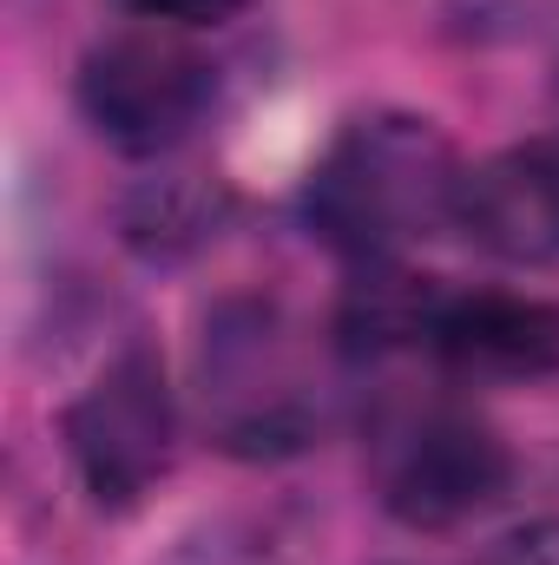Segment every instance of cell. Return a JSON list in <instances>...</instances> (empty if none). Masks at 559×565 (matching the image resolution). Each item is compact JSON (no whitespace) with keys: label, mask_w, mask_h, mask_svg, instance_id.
<instances>
[{"label":"cell","mask_w":559,"mask_h":565,"mask_svg":"<svg viewBox=\"0 0 559 565\" xmlns=\"http://www.w3.org/2000/svg\"><path fill=\"white\" fill-rule=\"evenodd\" d=\"M461 158L454 139L421 113H362L316 158L303 217L309 231L356 264H382L402 244L461 217Z\"/></svg>","instance_id":"obj_1"},{"label":"cell","mask_w":559,"mask_h":565,"mask_svg":"<svg viewBox=\"0 0 559 565\" xmlns=\"http://www.w3.org/2000/svg\"><path fill=\"white\" fill-rule=\"evenodd\" d=\"M66 447H73V467H80L86 493L113 513L139 507L171 473L178 408H171V382H165L158 349L126 342L93 375V388L66 408Z\"/></svg>","instance_id":"obj_2"},{"label":"cell","mask_w":559,"mask_h":565,"mask_svg":"<svg viewBox=\"0 0 559 565\" xmlns=\"http://www.w3.org/2000/svg\"><path fill=\"white\" fill-rule=\"evenodd\" d=\"M218 99V73L204 53H191L184 40L139 26L119 40H99L80 60V113L113 151L158 158L178 139H191V126L211 113Z\"/></svg>","instance_id":"obj_3"},{"label":"cell","mask_w":559,"mask_h":565,"mask_svg":"<svg viewBox=\"0 0 559 565\" xmlns=\"http://www.w3.org/2000/svg\"><path fill=\"white\" fill-rule=\"evenodd\" d=\"M507 480H514V454L500 447L494 427H481L461 408L409 415L382 440V507L415 533H447L487 513L507 493Z\"/></svg>","instance_id":"obj_4"},{"label":"cell","mask_w":559,"mask_h":565,"mask_svg":"<svg viewBox=\"0 0 559 565\" xmlns=\"http://www.w3.org/2000/svg\"><path fill=\"white\" fill-rule=\"evenodd\" d=\"M487 257L507 264H553L559 257V132L520 139L467 171L461 217Z\"/></svg>","instance_id":"obj_5"},{"label":"cell","mask_w":559,"mask_h":565,"mask_svg":"<svg viewBox=\"0 0 559 565\" xmlns=\"http://www.w3.org/2000/svg\"><path fill=\"white\" fill-rule=\"evenodd\" d=\"M428 349L487 382H547L559 375V302L547 296H507V289H474L434 302Z\"/></svg>","instance_id":"obj_6"},{"label":"cell","mask_w":559,"mask_h":565,"mask_svg":"<svg viewBox=\"0 0 559 565\" xmlns=\"http://www.w3.org/2000/svg\"><path fill=\"white\" fill-rule=\"evenodd\" d=\"M211 217H218V204H204L198 184L165 178V184H151L126 204V244L145 250V257H178V250H191L204 237Z\"/></svg>","instance_id":"obj_7"},{"label":"cell","mask_w":559,"mask_h":565,"mask_svg":"<svg viewBox=\"0 0 559 565\" xmlns=\"http://www.w3.org/2000/svg\"><path fill=\"white\" fill-rule=\"evenodd\" d=\"M113 7H126L145 26H224V20H238L251 0H113Z\"/></svg>","instance_id":"obj_8"},{"label":"cell","mask_w":559,"mask_h":565,"mask_svg":"<svg viewBox=\"0 0 559 565\" xmlns=\"http://www.w3.org/2000/svg\"><path fill=\"white\" fill-rule=\"evenodd\" d=\"M494 565H559V520L520 526V533L500 546V559H494Z\"/></svg>","instance_id":"obj_9"}]
</instances>
